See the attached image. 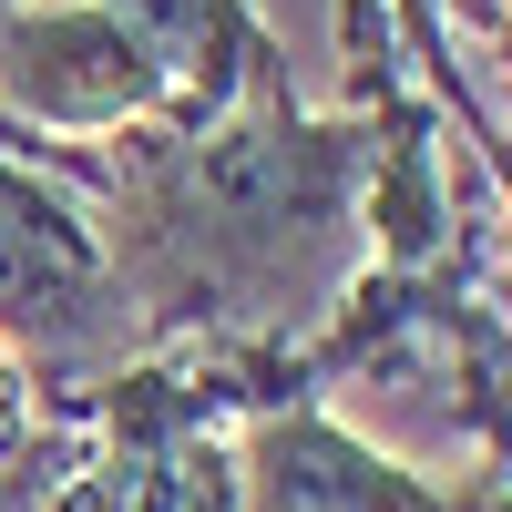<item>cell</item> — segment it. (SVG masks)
<instances>
[{
	"label": "cell",
	"instance_id": "obj_7",
	"mask_svg": "<svg viewBox=\"0 0 512 512\" xmlns=\"http://www.w3.org/2000/svg\"><path fill=\"white\" fill-rule=\"evenodd\" d=\"M400 11H410V21H441V31L461 41V52H472V41H492V31L512 21L502 0H400Z\"/></svg>",
	"mask_w": 512,
	"mask_h": 512
},
{
	"label": "cell",
	"instance_id": "obj_5",
	"mask_svg": "<svg viewBox=\"0 0 512 512\" xmlns=\"http://www.w3.org/2000/svg\"><path fill=\"white\" fill-rule=\"evenodd\" d=\"M236 512H472V482H431L400 451L349 431L318 390L236 420Z\"/></svg>",
	"mask_w": 512,
	"mask_h": 512
},
{
	"label": "cell",
	"instance_id": "obj_3",
	"mask_svg": "<svg viewBox=\"0 0 512 512\" xmlns=\"http://www.w3.org/2000/svg\"><path fill=\"white\" fill-rule=\"evenodd\" d=\"M0 349L31 369V390H82V379L144 359L93 195L21 154H0Z\"/></svg>",
	"mask_w": 512,
	"mask_h": 512
},
{
	"label": "cell",
	"instance_id": "obj_8",
	"mask_svg": "<svg viewBox=\"0 0 512 512\" xmlns=\"http://www.w3.org/2000/svg\"><path fill=\"white\" fill-rule=\"evenodd\" d=\"M472 512H512V482H492V492H472Z\"/></svg>",
	"mask_w": 512,
	"mask_h": 512
},
{
	"label": "cell",
	"instance_id": "obj_6",
	"mask_svg": "<svg viewBox=\"0 0 512 512\" xmlns=\"http://www.w3.org/2000/svg\"><path fill=\"white\" fill-rule=\"evenodd\" d=\"M103 11L134 31V52L164 82V123H216L246 82L287 72L277 31L246 11V0H103Z\"/></svg>",
	"mask_w": 512,
	"mask_h": 512
},
{
	"label": "cell",
	"instance_id": "obj_1",
	"mask_svg": "<svg viewBox=\"0 0 512 512\" xmlns=\"http://www.w3.org/2000/svg\"><path fill=\"white\" fill-rule=\"evenodd\" d=\"M369 123L267 72L216 123L103 134L93 226L144 349H297L369 267Z\"/></svg>",
	"mask_w": 512,
	"mask_h": 512
},
{
	"label": "cell",
	"instance_id": "obj_2",
	"mask_svg": "<svg viewBox=\"0 0 512 512\" xmlns=\"http://www.w3.org/2000/svg\"><path fill=\"white\" fill-rule=\"evenodd\" d=\"M287 390V349H144L52 390L82 420V451L41 512H236V420Z\"/></svg>",
	"mask_w": 512,
	"mask_h": 512
},
{
	"label": "cell",
	"instance_id": "obj_4",
	"mask_svg": "<svg viewBox=\"0 0 512 512\" xmlns=\"http://www.w3.org/2000/svg\"><path fill=\"white\" fill-rule=\"evenodd\" d=\"M0 113L62 144L164 123V82L103 0H11L0 11Z\"/></svg>",
	"mask_w": 512,
	"mask_h": 512
}]
</instances>
